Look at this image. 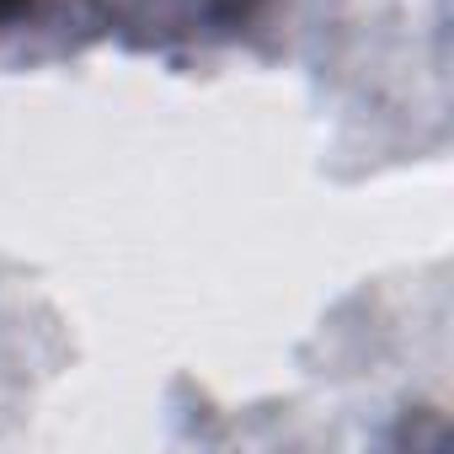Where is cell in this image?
I'll list each match as a JSON object with an SVG mask.
<instances>
[]
</instances>
